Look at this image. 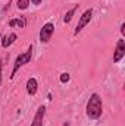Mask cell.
Segmentation results:
<instances>
[{
	"label": "cell",
	"mask_w": 125,
	"mask_h": 126,
	"mask_svg": "<svg viewBox=\"0 0 125 126\" xmlns=\"http://www.w3.org/2000/svg\"><path fill=\"white\" fill-rule=\"evenodd\" d=\"M121 32L125 34V24H122V27H121Z\"/></svg>",
	"instance_id": "obj_14"
},
{
	"label": "cell",
	"mask_w": 125,
	"mask_h": 126,
	"mask_svg": "<svg viewBox=\"0 0 125 126\" xmlns=\"http://www.w3.org/2000/svg\"><path fill=\"white\" fill-rule=\"evenodd\" d=\"M77 7H78V6H75V7H72V9H71V10H69V12H68V13L65 15V18H63V21H65V24H68V22H69V21L72 19V15L75 13V10H77Z\"/></svg>",
	"instance_id": "obj_9"
},
{
	"label": "cell",
	"mask_w": 125,
	"mask_h": 126,
	"mask_svg": "<svg viewBox=\"0 0 125 126\" xmlns=\"http://www.w3.org/2000/svg\"><path fill=\"white\" fill-rule=\"evenodd\" d=\"M103 106H102V98L97 94H91L88 103H87V116L90 119H99L102 116Z\"/></svg>",
	"instance_id": "obj_1"
},
{
	"label": "cell",
	"mask_w": 125,
	"mask_h": 126,
	"mask_svg": "<svg viewBox=\"0 0 125 126\" xmlns=\"http://www.w3.org/2000/svg\"><path fill=\"white\" fill-rule=\"evenodd\" d=\"M9 25H10V27H16V25H18V27H21V28H22V27H24V22H22V21H19V19H12V21L9 22Z\"/></svg>",
	"instance_id": "obj_11"
},
{
	"label": "cell",
	"mask_w": 125,
	"mask_h": 126,
	"mask_svg": "<svg viewBox=\"0 0 125 126\" xmlns=\"http://www.w3.org/2000/svg\"><path fill=\"white\" fill-rule=\"evenodd\" d=\"M15 40H16V34L4 35V37H3V40H1V46H3L4 48H7L10 44H13V43H15Z\"/></svg>",
	"instance_id": "obj_7"
},
{
	"label": "cell",
	"mask_w": 125,
	"mask_h": 126,
	"mask_svg": "<svg viewBox=\"0 0 125 126\" xmlns=\"http://www.w3.org/2000/svg\"><path fill=\"white\" fill-rule=\"evenodd\" d=\"M27 91H28V94H31V95H34L37 93V81L34 78H30L27 81Z\"/></svg>",
	"instance_id": "obj_8"
},
{
	"label": "cell",
	"mask_w": 125,
	"mask_h": 126,
	"mask_svg": "<svg viewBox=\"0 0 125 126\" xmlns=\"http://www.w3.org/2000/svg\"><path fill=\"white\" fill-rule=\"evenodd\" d=\"M31 1L34 4H40V3H41V0H31Z\"/></svg>",
	"instance_id": "obj_13"
},
{
	"label": "cell",
	"mask_w": 125,
	"mask_h": 126,
	"mask_svg": "<svg viewBox=\"0 0 125 126\" xmlns=\"http://www.w3.org/2000/svg\"><path fill=\"white\" fill-rule=\"evenodd\" d=\"M69 81V75L68 73H62L61 75V82H68Z\"/></svg>",
	"instance_id": "obj_12"
},
{
	"label": "cell",
	"mask_w": 125,
	"mask_h": 126,
	"mask_svg": "<svg viewBox=\"0 0 125 126\" xmlns=\"http://www.w3.org/2000/svg\"><path fill=\"white\" fill-rule=\"evenodd\" d=\"M31 56H32V47L28 48V51H27V53H24V54H19V56H18V59H16V62H15V66H13V70H12L10 78H13V75L16 73V70H18L21 66L27 64V63L31 60Z\"/></svg>",
	"instance_id": "obj_2"
},
{
	"label": "cell",
	"mask_w": 125,
	"mask_h": 126,
	"mask_svg": "<svg viewBox=\"0 0 125 126\" xmlns=\"http://www.w3.org/2000/svg\"><path fill=\"white\" fill-rule=\"evenodd\" d=\"M0 82H1V63H0Z\"/></svg>",
	"instance_id": "obj_15"
},
{
	"label": "cell",
	"mask_w": 125,
	"mask_h": 126,
	"mask_svg": "<svg viewBox=\"0 0 125 126\" xmlns=\"http://www.w3.org/2000/svg\"><path fill=\"white\" fill-rule=\"evenodd\" d=\"M125 56V41L124 40H118L116 43V48H115V54H113V62H119Z\"/></svg>",
	"instance_id": "obj_5"
},
{
	"label": "cell",
	"mask_w": 125,
	"mask_h": 126,
	"mask_svg": "<svg viewBox=\"0 0 125 126\" xmlns=\"http://www.w3.org/2000/svg\"><path fill=\"white\" fill-rule=\"evenodd\" d=\"M30 4V0H18V9L21 10H25Z\"/></svg>",
	"instance_id": "obj_10"
},
{
	"label": "cell",
	"mask_w": 125,
	"mask_h": 126,
	"mask_svg": "<svg viewBox=\"0 0 125 126\" xmlns=\"http://www.w3.org/2000/svg\"><path fill=\"white\" fill-rule=\"evenodd\" d=\"M53 32H55L53 24H46V25L41 28V31H40V41H41V43H49Z\"/></svg>",
	"instance_id": "obj_3"
},
{
	"label": "cell",
	"mask_w": 125,
	"mask_h": 126,
	"mask_svg": "<svg viewBox=\"0 0 125 126\" xmlns=\"http://www.w3.org/2000/svg\"><path fill=\"white\" fill-rule=\"evenodd\" d=\"M91 15H93V10H91V9H88V10H85V12L83 13V16H81L80 21H78V25H77V28H75V34H78V32L83 31V28L90 22Z\"/></svg>",
	"instance_id": "obj_4"
},
{
	"label": "cell",
	"mask_w": 125,
	"mask_h": 126,
	"mask_svg": "<svg viewBox=\"0 0 125 126\" xmlns=\"http://www.w3.org/2000/svg\"><path fill=\"white\" fill-rule=\"evenodd\" d=\"M44 113H46V107H44V106L38 107V110H37V113H35V116H34V120H32L31 126H43Z\"/></svg>",
	"instance_id": "obj_6"
}]
</instances>
